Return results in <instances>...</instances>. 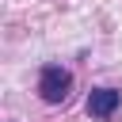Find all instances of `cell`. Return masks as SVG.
<instances>
[{
  "label": "cell",
  "instance_id": "cell-2",
  "mask_svg": "<svg viewBox=\"0 0 122 122\" xmlns=\"http://www.w3.org/2000/svg\"><path fill=\"white\" fill-rule=\"evenodd\" d=\"M118 103H122V92H114V88H92L88 92V114L92 118H111L118 111Z\"/></svg>",
  "mask_w": 122,
  "mask_h": 122
},
{
  "label": "cell",
  "instance_id": "cell-1",
  "mask_svg": "<svg viewBox=\"0 0 122 122\" xmlns=\"http://www.w3.org/2000/svg\"><path fill=\"white\" fill-rule=\"evenodd\" d=\"M69 88H72V72H69V69H61V65H46V69H42L38 92H42L46 103H65Z\"/></svg>",
  "mask_w": 122,
  "mask_h": 122
}]
</instances>
